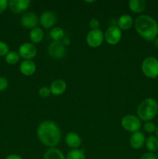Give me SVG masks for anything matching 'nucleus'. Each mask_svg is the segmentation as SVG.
I'll return each instance as SVG.
<instances>
[{"instance_id": "5701e85b", "label": "nucleus", "mask_w": 158, "mask_h": 159, "mask_svg": "<svg viewBox=\"0 0 158 159\" xmlns=\"http://www.w3.org/2000/svg\"><path fill=\"white\" fill-rule=\"evenodd\" d=\"M20 59V56L19 53L15 51H9L6 56H5V60L6 63L10 65H16Z\"/></svg>"}, {"instance_id": "ddd939ff", "label": "nucleus", "mask_w": 158, "mask_h": 159, "mask_svg": "<svg viewBox=\"0 0 158 159\" xmlns=\"http://www.w3.org/2000/svg\"><path fill=\"white\" fill-rule=\"evenodd\" d=\"M146 142L145 135L143 132L137 131L131 135L129 139L130 145L134 149H140Z\"/></svg>"}, {"instance_id": "bb28decb", "label": "nucleus", "mask_w": 158, "mask_h": 159, "mask_svg": "<svg viewBox=\"0 0 158 159\" xmlns=\"http://www.w3.org/2000/svg\"><path fill=\"white\" fill-rule=\"evenodd\" d=\"M9 52V47L6 42L0 40V57L6 56Z\"/></svg>"}, {"instance_id": "c756f323", "label": "nucleus", "mask_w": 158, "mask_h": 159, "mask_svg": "<svg viewBox=\"0 0 158 159\" xmlns=\"http://www.w3.org/2000/svg\"><path fill=\"white\" fill-rule=\"evenodd\" d=\"M9 6V2L7 0H0V14L2 13Z\"/></svg>"}, {"instance_id": "2f4dec72", "label": "nucleus", "mask_w": 158, "mask_h": 159, "mask_svg": "<svg viewBox=\"0 0 158 159\" xmlns=\"http://www.w3.org/2000/svg\"><path fill=\"white\" fill-rule=\"evenodd\" d=\"M6 159H23L22 157H20V155H15V154H12V155H9L6 157Z\"/></svg>"}, {"instance_id": "4468645a", "label": "nucleus", "mask_w": 158, "mask_h": 159, "mask_svg": "<svg viewBox=\"0 0 158 159\" xmlns=\"http://www.w3.org/2000/svg\"><path fill=\"white\" fill-rule=\"evenodd\" d=\"M51 94L54 96H60L64 94L67 89V84L62 79H56L50 86Z\"/></svg>"}, {"instance_id": "f03ea898", "label": "nucleus", "mask_w": 158, "mask_h": 159, "mask_svg": "<svg viewBox=\"0 0 158 159\" xmlns=\"http://www.w3.org/2000/svg\"><path fill=\"white\" fill-rule=\"evenodd\" d=\"M136 32L144 40L153 41L158 36V23L153 17L140 15L135 21Z\"/></svg>"}, {"instance_id": "39448f33", "label": "nucleus", "mask_w": 158, "mask_h": 159, "mask_svg": "<svg viewBox=\"0 0 158 159\" xmlns=\"http://www.w3.org/2000/svg\"><path fill=\"white\" fill-rule=\"evenodd\" d=\"M121 125L122 128L126 131L131 133H136L139 131L141 128V120L138 116L135 115H126L123 116L121 120Z\"/></svg>"}, {"instance_id": "cd10ccee", "label": "nucleus", "mask_w": 158, "mask_h": 159, "mask_svg": "<svg viewBox=\"0 0 158 159\" xmlns=\"http://www.w3.org/2000/svg\"><path fill=\"white\" fill-rule=\"evenodd\" d=\"M99 26H100V23L97 19L93 18L89 21V27L91 28V30L99 29Z\"/></svg>"}, {"instance_id": "72a5a7b5", "label": "nucleus", "mask_w": 158, "mask_h": 159, "mask_svg": "<svg viewBox=\"0 0 158 159\" xmlns=\"http://www.w3.org/2000/svg\"><path fill=\"white\" fill-rule=\"evenodd\" d=\"M154 45L156 48H158V37L154 40Z\"/></svg>"}, {"instance_id": "a878e982", "label": "nucleus", "mask_w": 158, "mask_h": 159, "mask_svg": "<svg viewBox=\"0 0 158 159\" xmlns=\"http://www.w3.org/2000/svg\"><path fill=\"white\" fill-rule=\"evenodd\" d=\"M143 128L146 132L151 134V133H153V132H155V130H156V125H155L154 123L151 122V121H148V122H146L145 124H144Z\"/></svg>"}, {"instance_id": "c9c22d12", "label": "nucleus", "mask_w": 158, "mask_h": 159, "mask_svg": "<svg viewBox=\"0 0 158 159\" xmlns=\"http://www.w3.org/2000/svg\"><path fill=\"white\" fill-rule=\"evenodd\" d=\"M94 1H85V2H88V3H92L94 2Z\"/></svg>"}, {"instance_id": "aec40b11", "label": "nucleus", "mask_w": 158, "mask_h": 159, "mask_svg": "<svg viewBox=\"0 0 158 159\" xmlns=\"http://www.w3.org/2000/svg\"><path fill=\"white\" fill-rule=\"evenodd\" d=\"M43 159H66L63 152L56 148H49L46 151Z\"/></svg>"}, {"instance_id": "1a4fd4ad", "label": "nucleus", "mask_w": 158, "mask_h": 159, "mask_svg": "<svg viewBox=\"0 0 158 159\" xmlns=\"http://www.w3.org/2000/svg\"><path fill=\"white\" fill-rule=\"evenodd\" d=\"M19 54L20 57L25 60H31L37 55V49L35 44L29 42H26L20 45L19 48Z\"/></svg>"}, {"instance_id": "9b49d317", "label": "nucleus", "mask_w": 158, "mask_h": 159, "mask_svg": "<svg viewBox=\"0 0 158 159\" xmlns=\"http://www.w3.org/2000/svg\"><path fill=\"white\" fill-rule=\"evenodd\" d=\"M30 2L29 0H11L9 1V6L10 11L15 14H20L29 9Z\"/></svg>"}, {"instance_id": "2eb2a0df", "label": "nucleus", "mask_w": 158, "mask_h": 159, "mask_svg": "<svg viewBox=\"0 0 158 159\" xmlns=\"http://www.w3.org/2000/svg\"><path fill=\"white\" fill-rule=\"evenodd\" d=\"M66 144L72 149H77L81 144V138L74 132H69L65 136Z\"/></svg>"}, {"instance_id": "f704fd0d", "label": "nucleus", "mask_w": 158, "mask_h": 159, "mask_svg": "<svg viewBox=\"0 0 158 159\" xmlns=\"http://www.w3.org/2000/svg\"><path fill=\"white\" fill-rule=\"evenodd\" d=\"M155 134H156V137L157 138V139H158V126L156 127V130H155Z\"/></svg>"}, {"instance_id": "f257e3e1", "label": "nucleus", "mask_w": 158, "mask_h": 159, "mask_svg": "<svg viewBox=\"0 0 158 159\" xmlns=\"http://www.w3.org/2000/svg\"><path fill=\"white\" fill-rule=\"evenodd\" d=\"M37 134L39 141L49 148H55L61 139L60 127L52 120H44L40 123L37 127Z\"/></svg>"}, {"instance_id": "7c9ffc66", "label": "nucleus", "mask_w": 158, "mask_h": 159, "mask_svg": "<svg viewBox=\"0 0 158 159\" xmlns=\"http://www.w3.org/2000/svg\"><path fill=\"white\" fill-rule=\"evenodd\" d=\"M139 159H158V158H157V156H156L154 153L147 152V153L143 154Z\"/></svg>"}, {"instance_id": "0eeeda50", "label": "nucleus", "mask_w": 158, "mask_h": 159, "mask_svg": "<svg viewBox=\"0 0 158 159\" xmlns=\"http://www.w3.org/2000/svg\"><path fill=\"white\" fill-rule=\"evenodd\" d=\"M105 41L110 45H116L119 43L122 38V31L116 25L110 26L104 34Z\"/></svg>"}, {"instance_id": "b1692460", "label": "nucleus", "mask_w": 158, "mask_h": 159, "mask_svg": "<svg viewBox=\"0 0 158 159\" xmlns=\"http://www.w3.org/2000/svg\"><path fill=\"white\" fill-rule=\"evenodd\" d=\"M66 159H86L83 150L72 149L67 155Z\"/></svg>"}, {"instance_id": "393cba45", "label": "nucleus", "mask_w": 158, "mask_h": 159, "mask_svg": "<svg viewBox=\"0 0 158 159\" xmlns=\"http://www.w3.org/2000/svg\"><path fill=\"white\" fill-rule=\"evenodd\" d=\"M38 94L40 96V97L41 98H47L50 96L51 92L50 88H48L47 86H43L39 89Z\"/></svg>"}, {"instance_id": "412c9836", "label": "nucleus", "mask_w": 158, "mask_h": 159, "mask_svg": "<svg viewBox=\"0 0 158 159\" xmlns=\"http://www.w3.org/2000/svg\"><path fill=\"white\" fill-rule=\"evenodd\" d=\"M145 145L149 152L154 153L158 151V139L156 136H150L146 139Z\"/></svg>"}, {"instance_id": "473e14b6", "label": "nucleus", "mask_w": 158, "mask_h": 159, "mask_svg": "<svg viewBox=\"0 0 158 159\" xmlns=\"http://www.w3.org/2000/svg\"><path fill=\"white\" fill-rule=\"evenodd\" d=\"M62 43H63L65 47L66 46H68V45L71 43V40H70V39L68 38V37H64V38L63 39V40H61Z\"/></svg>"}, {"instance_id": "6ab92c4d", "label": "nucleus", "mask_w": 158, "mask_h": 159, "mask_svg": "<svg viewBox=\"0 0 158 159\" xmlns=\"http://www.w3.org/2000/svg\"><path fill=\"white\" fill-rule=\"evenodd\" d=\"M43 31L40 27L33 28L31 30L30 33H29V39H30L32 43H39L43 40Z\"/></svg>"}, {"instance_id": "dca6fc26", "label": "nucleus", "mask_w": 158, "mask_h": 159, "mask_svg": "<svg viewBox=\"0 0 158 159\" xmlns=\"http://www.w3.org/2000/svg\"><path fill=\"white\" fill-rule=\"evenodd\" d=\"M20 70L23 75L26 76H31L36 72V65L33 61L25 60L20 64Z\"/></svg>"}, {"instance_id": "20e7f679", "label": "nucleus", "mask_w": 158, "mask_h": 159, "mask_svg": "<svg viewBox=\"0 0 158 159\" xmlns=\"http://www.w3.org/2000/svg\"><path fill=\"white\" fill-rule=\"evenodd\" d=\"M144 75L150 79L158 77V59L153 56L146 57L141 65Z\"/></svg>"}, {"instance_id": "9d476101", "label": "nucleus", "mask_w": 158, "mask_h": 159, "mask_svg": "<svg viewBox=\"0 0 158 159\" xmlns=\"http://www.w3.org/2000/svg\"><path fill=\"white\" fill-rule=\"evenodd\" d=\"M39 18L33 12H26L21 17V25L26 29H33L39 23Z\"/></svg>"}, {"instance_id": "f3484780", "label": "nucleus", "mask_w": 158, "mask_h": 159, "mask_svg": "<svg viewBox=\"0 0 158 159\" xmlns=\"http://www.w3.org/2000/svg\"><path fill=\"white\" fill-rule=\"evenodd\" d=\"M133 23H134V21H133V17L128 14H124L118 19L117 26L122 30H128L133 26Z\"/></svg>"}, {"instance_id": "423d86ee", "label": "nucleus", "mask_w": 158, "mask_h": 159, "mask_svg": "<svg viewBox=\"0 0 158 159\" xmlns=\"http://www.w3.org/2000/svg\"><path fill=\"white\" fill-rule=\"evenodd\" d=\"M104 40V34L100 29L91 30L87 34L86 42L91 48H99L102 44Z\"/></svg>"}, {"instance_id": "7ed1b4c3", "label": "nucleus", "mask_w": 158, "mask_h": 159, "mask_svg": "<svg viewBox=\"0 0 158 159\" xmlns=\"http://www.w3.org/2000/svg\"><path fill=\"white\" fill-rule=\"evenodd\" d=\"M158 113V102L153 98H147L139 103L137 108V116L140 120L151 121Z\"/></svg>"}, {"instance_id": "a211bd4d", "label": "nucleus", "mask_w": 158, "mask_h": 159, "mask_svg": "<svg viewBox=\"0 0 158 159\" xmlns=\"http://www.w3.org/2000/svg\"><path fill=\"white\" fill-rule=\"evenodd\" d=\"M147 7V2L144 0H130L129 2V8L135 13H141Z\"/></svg>"}, {"instance_id": "6e6552de", "label": "nucleus", "mask_w": 158, "mask_h": 159, "mask_svg": "<svg viewBox=\"0 0 158 159\" xmlns=\"http://www.w3.org/2000/svg\"><path fill=\"white\" fill-rule=\"evenodd\" d=\"M47 52L54 59H61L66 54V47L61 41H52L47 48Z\"/></svg>"}, {"instance_id": "f8f14e48", "label": "nucleus", "mask_w": 158, "mask_h": 159, "mask_svg": "<svg viewBox=\"0 0 158 159\" xmlns=\"http://www.w3.org/2000/svg\"><path fill=\"white\" fill-rule=\"evenodd\" d=\"M39 21L44 29H50L57 23V16L52 11H46L41 14Z\"/></svg>"}, {"instance_id": "4be33fe9", "label": "nucleus", "mask_w": 158, "mask_h": 159, "mask_svg": "<svg viewBox=\"0 0 158 159\" xmlns=\"http://www.w3.org/2000/svg\"><path fill=\"white\" fill-rule=\"evenodd\" d=\"M50 36L52 38L53 41H61L65 37L64 30L59 26H55L50 31Z\"/></svg>"}, {"instance_id": "c85d7f7f", "label": "nucleus", "mask_w": 158, "mask_h": 159, "mask_svg": "<svg viewBox=\"0 0 158 159\" xmlns=\"http://www.w3.org/2000/svg\"><path fill=\"white\" fill-rule=\"evenodd\" d=\"M9 82L5 77H0V91H4L8 88Z\"/></svg>"}]
</instances>
